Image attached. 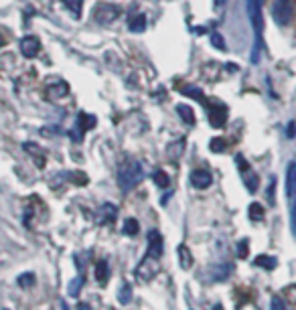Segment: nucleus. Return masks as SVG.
Wrapping results in <instances>:
<instances>
[{
  "mask_svg": "<svg viewBox=\"0 0 296 310\" xmlns=\"http://www.w3.org/2000/svg\"><path fill=\"white\" fill-rule=\"evenodd\" d=\"M247 15H249V22H252L254 34H256L254 49H252V63H258L260 61V55H262V47H264V37H262V31H264L262 0H247Z\"/></svg>",
  "mask_w": 296,
  "mask_h": 310,
  "instance_id": "nucleus-1",
  "label": "nucleus"
},
{
  "mask_svg": "<svg viewBox=\"0 0 296 310\" xmlns=\"http://www.w3.org/2000/svg\"><path fill=\"white\" fill-rule=\"evenodd\" d=\"M144 179L142 164L134 158H126L118 168V185L124 193H130L138 182Z\"/></svg>",
  "mask_w": 296,
  "mask_h": 310,
  "instance_id": "nucleus-2",
  "label": "nucleus"
},
{
  "mask_svg": "<svg viewBox=\"0 0 296 310\" xmlns=\"http://www.w3.org/2000/svg\"><path fill=\"white\" fill-rule=\"evenodd\" d=\"M158 272H161V263H158V258L148 254L138 266H136V278L140 282H150L152 278H156Z\"/></svg>",
  "mask_w": 296,
  "mask_h": 310,
  "instance_id": "nucleus-3",
  "label": "nucleus"
},
{
  "mask_svg": "<svg viewBox=\"0 0 296 310\" xmlns=\"http://www.w3.org/2000/svg\"><path fill=\"white\" fill-rule=\"evenodd\" d=\"M272 16L280 27H286L294 16V0H274L272 4Z\"/></svg>",
  "mask_w": 296,
  "mask_h": 310,
  "instance_id": "nucleus-4",
  "label": "nucleus"
},
{
  "mask_svg": "<svg viewBox=\"0 0 296 310\" xmlns=\"http://www.w3.org/2000/svg\"><path fill=\"white\" fill-rule=\"evenodd\" d=\"M205 108H207V114H209V120H211L213 128H223L225 120H227V110H225L223 103L213 101V99H205Z\"/></svg>",
  "mask_w": 296,
  "mask_h": 310,
  "instance_id": "nucleus-5",
  "label": "nucleus"
},
{
  "mask_svg": "<svg viewBox=\"0 0 296 310\" xmlns=\"http://www.w3.org/2000/svg\"><path fill=\"white\" fill-rule=\"evenodd\" d=\"M235 163H237V166H240V175H242V179H244V182H246V189H247L249 193H256L258 187H260V177L252 170V166L246 163L244 156H237Z\"/></svg>",
  "mask_w": 296,
  "mask_h": 310,
  "instance_id": "nucleus-6",
  "label": "nucleus"
},
{
  "mask_svg": "<svg viewBox=\"0 0 296 310\" xmlns=\"http://www.w3.org/2000/svg\"><path fill=\"white\" fill-rule=\"evenodd\" d=\"M92 128H96V116L82 112V114L77 116V124H75V130L71 132V138H73L75 142H82L83 134H85L87 130H92Z\"/></svg>",
  "mask_w": 296,
  "mask_h": 310,
  "instance_id": "nucleus-7",
  "label": "nucleus"
},
{
  "mask_svg": "<svg viewBox=\"0 0 296 310\" xmlns=\"http://www.w3.org/2000/svg\"><path fill=\"white\" fill-rule=\"evenodd\" d=\"M96 20L99 22V25H110V22H114L118 16H120V8L114 6V4H99L96 8Z\"/></svg>",
  "mask_w": 296,
  "mask_h": 310,
  "instance_id": "nucleus-8",
  "label": "nucleus"
},
{
  "mask_svg": "<svg viewBox=\"0 0 296 310\" xmlns=\"http://www.w3.org/2000/svg\"><path fill=\"white\" fill-rule=\"evenodd\" d=\"M41 51V41L37 37H33V34H27V37L20 39V53L27 57V59H33V57H37Z\"/></svg>",
  "mask_w": 296,
  "mask_h": 310,
  "instance_id": "nucleus-9",
  "label": "nucleus"
},
{
  "mask_svg": "<svg viewBox=\"0 0 296 310\" xmlns=\"http://www.w3.org/2000/svg\"><path fill=\"white\" fill-rule=\"evenodd\" d=\"M211 182H213V177H211L209 170L195 168L191 172V185L195 189H207V187H211Z\"/></svg>",
  "mask_w": 296,
  "mask_h": 310,
  "instance_id": "nucleus-10",
  "label": "nucleus"
},
{
  "mask_svg": "<svg viewBox=\"0 0 296 310\" xmlns=\"http://www.w3.org/2000/svg\"><path fill=\"white\" fill-rule=\"evenodd\" d=\"M163 249H164V244H163V235L156 231H148V254L150 256H154V258H158L161 260V256H163Z\"/></svg>",
  "mask_w": 296,
  "mask_h": 310,
  "instance_id": "nucleus-11",
  "label": "nucleus"
},
{
  "mask_svg": "<svg viewBox=\"0 0 296 310\" xmlns=\"http://www.w3.org/2000/svg\"><path fill=\"white\" fill-rule=\"evenodd\" d=\"M286 197L288 201L296 199V163H290L286 170Z\"/></svg>",
  "mask_w": 296,
  "mask_h": 310,
  "instance_id": "nucleus-12",
  "label": "nucleus"
},
{
  "mask_svg": "<svg viewBox=\"0 0 296 310\" xmlns=\"http://www.w3.org/2000/svg\"><path fill=\"white\" fill-rule=\"evenodd\" d=\"M22 148H25L27 152H31V156L35 158L37 166H43V164H45V150H43L41 146L33 144V142H25V144H22Z\"/></svg>",
  "mask_w": 296,
  "mask_h": 310,
  "instance_id": "nucleus-13",
  "label": "nucleus"
},
{
  "mask_svg": "<svg viewBox=\"0 0 296 310\" xmlns=\"http://www.w3.org/2000/svg\"><path fill=\"white\" fill-rule=\"evenodd\" d=\"M67 94H69V85H67L65 82H57V85H51V87H47V96H49L51 99L65 98Z\"/></svg>",
  "mask_w": 296,
  "mask_h": 310,
  "instance_id": "nucleus-14",
  "label": "nucleus"
},
{
  "mask_svg": "<svg viewBox=\"0 0 296 310\" xmlns=\"http://www.w3.org/2000/svg\"><path fill=\"white\" fill-rule=\"evenodd\" d=\"M96 280L104 286L108 280H110V268H108V263L101 260V261H98L96 263Z\"/></svg>",
  "mask_w": 296,
  "mask_h": 310,
  "instance_id": "nucleus-15",
  "label": "nucleus"
},
{
  "mask_svg": "<svg viewBox=\"0 0 296 310\" xmlns=\"http://www.w3.org/2000/svg\"><path fill=\"white\" fill-rule=\"evenodd\" d=\"M179 263L183 270H189L193 266V256L187 245H179Z\"/></svg>",
  "mask_w": 296,
  "mask_h": 310,
  "instance_id": "nucleus-16",
  "label": "nucleus"
},
{
  "mask_svg": "<svg viewBox=\"0 0 296 310\" xmlns=\"http://www.w3.org/2000/svg\"><path fill=\"white\" fill-rule=\"evenodd\" d=\"M254 263L258 268H264V270H274L278 266V260L276 258H272V256H258L254 260Z\"/></svg>",
  "mask_w": 296,
  "mask_h": 310,
  "instance_id": "nucleus-17",
  "label": "nucleus"
},
{
  "mask_svg": "<svg viewBox=\"0 0 296 310\" xmlns=\"http://www.w3.org/2000/svg\"><path fill=\"white\" fill-rule=\"evenodd\" d=\"M138 229H140V225H138V221H136V219H132V217H128V219H124V225H122L124 235L134 237V235H138Z\"/></svg>",
  "mask_w": 296,
  "mask_h": 310,
  "instance_id": "nucleus-18",
  "label": "nucleus"
},
{
  "mask_svg": "<svg viewBox=\"0 0 296 310\" xmlns=\"http://www.w3.org/2000/svg\"><path fill=\"white\" fill-rule=\"evenodd\" d=\"M152 180L156 182V187H161V189L170 187V179H168V175H166L164 170H161V168L152 170Z\"/></svg>",
  "mask_w": 296,
  "mask_h": 310,
  "instance_id": "nucleus-19",
  "label": "nucleus"
},
{
  "mask_svg": "<svg viewBox=\"0 0 296 310\" xmlns=\"http://www.w3.org/2000/svg\"><path fill=\"white\" fill-rule=\"evenodd\" d=\"M181 94L183 96H189V98H193V99H197V101H203L205 103V98L203 96V91L199 89V87H195V85H185V87H181Z\"/></svg>",
  "mask_w": 296,
  "mask_h": 310,
  "instance_id": "nucleus-20",
  "label": "nucleus"
},
{
  "mask_svg": "<svg viewBox=\"0 0 296 310\" xmlns=\"http://www.w3.org/2000/svg\"><path fill=\"white\" fill-rule=\"evenodd\" d=\"M65 6L69 8V13L73 18H82V8H83V0H63Z\"/></svg>",
  "mask_w": 296,
  "mask_h": 310,
  "instance_id": "nucleus-21",
  "label": "nucleus"
},
{
  "mask_svg": "<svg viewBox=\"0 0 296 310\" xmlns=\"http://www.w3.org/2000/svg\"><path fill=\"white\" fill-rule=\"evenodd\" d=\"M247 215L252 221H262L264 219V207H262V203H252L247 209Z\"/></svg>",
  "mask_w": 296,
  "mask_h": 310,
  "instance_id": "nucleus-22",
  "label": "nucleus"
},
{
  "mask_svg": "<svg viewBox=\"0 0 296 310\" xmlns=\"http://www.w3.org/2000/svg\"><path fill=\"white\" fill-rule=\"evenodd\" d=\"M146 29V16L144 15H136L134 18H130V31L132 33H142Z\"/></svg>",
  "mask_w": 296,
  "mask_h": 310,
  "instance_id": "nucleus-23",
  "label": "nucleus"
},
{
  "mask_svg": "<svg viewBox=\"0 0 296 310\" xmlns=\"http://www.w3.org/2000/svg\"><path fill=\"white\" fill-rule=\"evenodd\" d=\"M177 114L183 118L187 124H195V114H193L191 106H177Z\"/></svg>",
  "mask_w": 296,
  "mask_h": 310,
  "instance_id": "nucleus-24",
  "label": "nucleus"
},
{
  "mask_svg": "<svg viewBox=\"0 0 296 310\" xmlns=\"http://www.w3.org/2000/svg\"><path fill=\"white\" fill-rule=\"evenodd\" d=\"M118 300H120L122 304H128V302L132 300V288H130V284H124L122 288H120V292H118Z\"/></svg>",
  "mask_w": 296,
  "mask_h": 310,
  "instance_id": "nucleus-25",
  "label": "nucleus"
},
{
  "mask_svg": "<svg viewBox=\"0 0 296 310\" xmlns=\"http://www.w3.org/2000/svg\"><path fill=\"white\" fill-rule=\"evenodd\" d=\"M16 284L20 286V288H29V286L35 284V274H31V272L20 274V276H18V280H16Z\"/></svg>",
  "mask_w": 296,
  "mask_h": 310,
  "instance_id": "nucleus-26",
  "label": "nucleus"
},
{
  "mask_svg": "<svg viewBox=\"0 0 296 310\" xmlns=\"http://www.w3.org/2000/svg\"><path fill=\"white\" fill-rule=\"evenodd\" d=\"M230 272H231V266H230V263H223V266L215 268V272H213V278H215V280H225L227 276H230Z\"/></svg>",
  "mask_w": 296,
  "mask_h": 310,
  "instance_id": "nucleus-27",
  "label": "nucleus"
},
{
  "mask_svg": "<svg viewBox=\"0 0 296 310\" xmlns=\"http://www.w3.org/2000/svg\"><path fill=\"white\" fill-rule=\"evenodd\" d=\"M82 288H83V276H77V278L71 280V284H69V294L71 296H79Z\"/></svg>",
  "mask_w": 296,
  "mask_h": 310,
  "instance_id": "nucleus-28",
  "label": "nucleus"
},
{
  "mask_svg": "<svg viewBox=\"0 0 296 310\" xmlns=\"http://www.w3.org/2000/svg\"><path fill=\"white\" fill-rule=\"evenodd\" d=\"M209 148L213 152H225L227 150V142L223 140V138H213V140L209 142Z\"/></svg>",
  "mask_w": 296,
  "mask_h": 310,
  "instance_id": "nucleus-29",
  "label": "nucleus"
},
{
  "mask_svg": "<svg viewBox=\"0 0 296 310\" xmlns=\"http://www.w3.org/2000/svg\"><path fill=\"white\" fill-rule=\"evenodd\" d=\"M290 227H292V233L296 235V199L290 201Z\"/></svg>",
  "mask_w": 296,
  "mask_h": 310,
  "instance_id": "nucleus-30",
  "label": "nucleus"
},
{
  "mask_svg": "<svg viewBox=\"0 0 296 310\" xmlns=\"http://www.w3.org/2000/svg\"><path fill=\"white\" fill-rule=\"evenodd\" d=\"M247 247H249V244H247V239H242L240 244H237V258H247Z\"/></svg>",
  "mask_w": 296,
  "mask_h": 310,
  "instance_id": "nucleus-31",
  "label": "nucleus"
},
{
  "mask_svg": "<svg viewBox=\"0 0 296 310\" xmlns=\"http://www.w3.org/2000/svg\"><path fill=\"white\" fill-rule=\"evenodd\" d=\"M272 310H286V306H284V300H282L280 296L272 298Z\"/></svg>",
  "mask_w": 296,
  "mask_h": 310,
  "instance_id": "nucleus-32",
  "label": "nucleus"
},
{
  "mask_svg": "<svg viewBox=\"0 0 296 310\" xmlns=\"http://www.w3.org/2000/svg\"><path fill=\"white\" fill-rule=\"evenodd\" d=\"M274 189H276V179H272V182H270V193H268V203H270V205H276V203H274Z\"/></svg>",
  "mask_w": 296,
  "mask_h": 310,
  "instance_id": "nucleus-33",
  "label": "nucleus"
},
{
  "mask_svg": "<svg viewBox=\"0 0 296 310\" xmlns=\"http://www.w3.org/2000/svg\"><path fill=\"white\" fill-rule=\"evenodd\" d=\"M211 39H213V47H217V49H221V51L225 49V45H223V39H221V34H213Z\"/></svg>",
  "mask_w": 296,
  "mask_h": 310,
  "instance_id": "nucleus-34",
  "label": "nucleus"
},
{
  "mask_svg": "<svg viewBox=\"0 0 296 310\" xmlns=\"http://www.w3.org/2000/svg\"><path fill=\"white\" fill-rule=\"evenodd\" d=\"M288 136H290V138L294 136V122H290V126H288Z\"/></svg>",
  "mask_w": 296,
  "mask_h": 310,
  "instance_id": "nucleus-35",
  "label": "nucleus"
},
{
  "mask_svg": "<svg viewBox=\"0 0 296 310\" xmlns=\"http://www.w3.org/2000/svg\"><path fill=\"white\" fill-rule=\"evenodd\" d=\"M79 310H92V308H89L87 304H79Z\"/></svg>",
  "mask_w": 296,
  "mask_h": 310,
  "instance_id": "nucleus-36",
  "label": "nucleus"
},
{
  "mask_svg": "<svg viewBox=\"0 0 296 310\" xmlns=\"http://www.w3.org/2000/svg\"><path fill=\"white\" fill-rule=\"evenodd\" d=\"M61 310H69V306H67V302H61Z\"/></svg>",
  "mask_w": 296,
  "mask_h": 310,
  "instance_id": "nucleus-37",
  "label": "nucleus"
},
{
  "mask_svg": "<svg viewBox=\"0 0 296 310\" xmlns=\"http://www.w3.org/2000/svg\"><path fill=\"white\" fill-rule=\"evenodd\" d=\"M2 45H4V39H2V34H0V47H2Z\"/></svg>",
  "mask_w": 296,
  "mask_h": 310,
  "instance_id": "nucleus-38",
  "label": "nucleus"
}]
</instances>
